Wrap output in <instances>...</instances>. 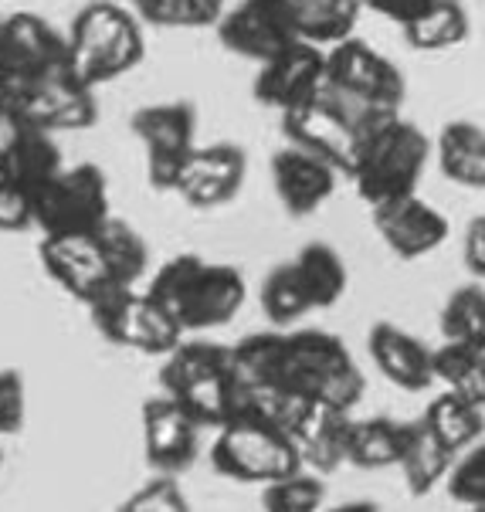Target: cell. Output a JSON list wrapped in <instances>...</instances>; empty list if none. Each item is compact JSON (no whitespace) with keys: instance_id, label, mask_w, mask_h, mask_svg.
I'll use <instances>...</instances> for the list:
<instances>
[{"instance_id":"1","label":"cell","mask_w":485,"mask_h":512,"mask_svg":"<svg viewBox=\"0 0 485 512\" xmlns=\"http://www.w3.org/2000/svg\"><path fill=\"white\" fill-rule=\"evenodd\" d=\"M435 143L401 112L374 109L360 129V146L353 156L350 180L360 201L377 211L394 201L418 194V184L431 163Z\"/></svg>"},{"instance_id":"2","label":"cell","mask_w":485,"mask_h":512,"mask_svg":"<svg viewBox=\"0 0 485 512\" xmlns=\"http://www.w3.org/2000/svg\"><path fill=\"white\" fill-rule=\"evenodd\" d=\"M146 292L173 316L184 333H207L228 326L248 299V282L241 268L184 251L153 272Z\"/></svg>"},{"instance_id":"3","label":"cell","mask_w":485,"mask_h":512,"mask_svg":"<svg viewBox=\"0 0 485 512\" xmlns=\"http://www.w3.org/2000/svg\"><path fill=\"white\" fill-rule=\"evenodd\" d=\"M160 387L170 394L201 428L221 431L241 411V380L235 373L231 346L184 340L163 357Z\"/></svg>"},{"instance_id":"4","label":"cell","mask_w":485,"mask_h":512,"mask_svg":"<svg viewBox=\"0 0 485 512\" xmlns=\"http://www.w3.org/2000/svg\"><path fill=\"white\" fill-rule=\"evenodd\" d=\"M68 38V72L89 89L116 82L146 58L143 21L116 0H89L72 17Z\"/></svg>"},{"instance_id":"5","label":"cell","mask_w":485,"mask_h":512,"mask_svg":"<svg viewBox=\"0 0 485 512\" xmlns=\"http://www.w3.org/2000/svg\"><path fill=\"white\" fill-rule=\"evenodd\" d=\"M279 390L353 411L363 394V373L340 336L326 329H282Z\"/></svg>"},{"instance_id":"6","label":"cell","mask_w":485,"mask_h":512,"mask_svg":"<svg viewBox=\"0 0 485 512\" xmlns=\"http://www.w3.org/2000/svg\"><path fill=\"white\" fill-rule=\"evenodd\" d=\"M211 465L224 479L262 489L306 468L296 438L258 418H235L224 424L211 445Z\"/></svg>"},{"instance_id":"7","label":"cell","mask_w":485,"mask_h":512,"mask_svg":"<svg viewBox=\"0 0 485 512\" xmlns=\"http://www.w3.org/2000/svg\"><path fill=\"white\" fill-rule=\"evenodd\" d=\"M0 116L7 126H34L45 133L89 129L99 119L95 89L82 85L65 68L38 78H28L11 89H0Z\"/></svg>"},{"instance_id":"8","label":"cell","mask_w":485,"mask_h":512,"mask_svg":"<svg viewBox=\"0 0 485 512\" xmlns=\"http://www.w3.org/2000/svg\"><path fill=\"white\" fill-rule=\"evenodd\" d=\"M85 309H89L92 326L112 346L143 353V357H170L187 336L146 289L119 285V289L99 295Z\"/></svg>"},{"instance_id":"9","label":"cell","mask_w":485,"mask_h":512,"mask_svg":"<svg viewBox=\"0 0 485 512\" xmlns=\"http://www.w3.org/2000/svg\"><path fill=\"white\" fill-rule=\"evenodd\" d=\"M109 218V180L95 163L65 167L34 197V228L41 238L95 234Z\"/></svg>"},{"instance_id":"10","label":"cell","mask_w":485,"mask_h":512,"mask_svg":"<svg viewBox=\"0 0 485 512\" xmlns=\"http://www.w3.org/2000/svg\"><path fill=\"white\" fill-rule=\"evenodd\" d=\"M370 112L374 109H363L357 102L336 95L326 85L316 99L306 102V106L285 112L282 136H285V143L323 156V160L333 163L343 177H350L353 156H357V146H360V129L367 123Z\"/></svg>"},{"instance_id":"11","label":"cell","mask_w":485,"mask_h":512,"mask_svg":"<svg viewBox=\"0 0 485 512\" xmlns=\"http://www.w3.org/2000/svg\"><path fill=\"white\" fill-rule=\"evenodd\" d=\"M129 129L143 146L146 184L160 194H173L190 153L197 150V109L190 102H153L133 112Z\"/></svg>"},{"instance_id":"12","label":"cell","mask_w":485,"mask_h":512,"mask_svg":"<svg viewBox=\"0 0 485 512\" xmlns=\"http://www.w3.org/2000/svg\"><path fill=\"white\" fill-rule=\"evenodd\" d=\"M326 85L363 109L387 112H401L407 95L401 68L357 34L326 48Z\"/></svg>"},{"instance_id":"13","label":"cell","mask_w":485,"mask_h":512,"mask_svg":"<svg viewBox=\"0 0 485 512\" xmlns=\"http://www.w3.org/2000/svg\"><path fill=\"white\" fill-rule=\"evenodd\" d=\"M68 65V38L31 11L4 14L0 24V89Z\"/></svg>"},{"instance_id":"14","label":"cell","mask_w":485,"mask_h":512,"mask_svg":"<svg viewBox=\"0 0 485 512\" xmlns=\"http://www.w3.org/2000/svg\"><path fill=\"white\" fill-rule=\"evenodd\" d=\"M41 268L51 275V282L82 306H92L99 295L119 289L106 248L95 234H72V238H41L38 245Z\"/></svg>"},{"instance_id":"15","label":"cell","mask_w":485,"mask_h":512,"mask_svg":"<svg viewBox=\"0 0 485 512\" xmlns=\"http://www.w3.org/2000/svg\"><path fill=\"white\" fill-rule=\"evenodd\" d=\"M326 89V48L299 41L289 51L275 55L272 62L258 65V75L251 82V95L258 106L275 109L279 116L306 106Z\"/></svg>"},{"instance_id":"16","label":"cell","mask_w":485,"mask_h":512,"mask_svg":"<svg viewBox=\"0 0 485 512\" xmlns=\"http://www.w3.org/2000/svg\"><path fill=\"white\" fill-rule=\"evenodd\" d=\"M140 431L143 458L157 475H180L197 462L204 428L170 394H157L143 401Z\"/></svg>"},{"instance_id":"17","label":"cell","mask_w":485,"mask_h":512,"mask_svg":"<svg viewBox=\"0 0 485 512\" xmlns=\"http://www.w3.org/2000/svg\"><path fill=\"white\" fill-rule=\"evenodd\" d=\"M214 28H218V41L224 51L248 58L255 65L272 62L275 55L299 45L296 31L285 21L282 7L275 0H241V4L221 14Z\"/></svg>"},{"instance_id":"18","label":"cell","mask_w":485,"mask_h":512,"mask_svg":"<svg viewBox=\"0 0 485 512\" xmlns=\"http://www.w3.org/2000/svg\"><path fill=\"white\" fill-rule=\"evenodd\" d=\"M248 177V156L238 143H207L190 153L173 194L194 211H214L241 194Z\"/></svg>"},{"instance_id":"19","label":"cell","mask_w":485,"mask_h":512,"mask_svg":"<svg viewBox=\"0 0 485 512\" xmlns=\"http://www.w3.org/2000/svg\"><path fill=\"white\" fill-rule=\"evenodd\" d=\"M268 173H272L275 197H279L282 211L289 214V218H313L316 211H323L343 177V173L336 170L333 163H326L323 156L302 150V146H292V143H285L282 150L272 153Z\"/></svg>"},{"instance_id":"20","label":"cell","mask_w":485,"mask_h":512,"mask_svg":"<svg viewBox=\"0 0 485 512\" xmlns=\"http://www.w3.org/2000/svg\"><path fill=\"white\" fill-rule=\"evenodd\" d=\"M370 218H374V228L387 251L401 262H418V258L435 255L452 234V224H448L445 214L418 194L377 207V211H370Z\"/></svg>"},{"instance_id":"21","label":"cell","mask_w":485,"mask_h":512,"mask_svg":"<svg viewBox=\"0 0 485 512\" xmlns=\"http://www.w3.org/2000/svg\"><path fill=\"white\" fill-rule=\"evenodd\" d=\"M367 350L380 377L401 390H424L435 384V350L394 323H377L367 333Z\"/></svg>"},{"instance_id":"22","label":"cell","mask_w":485,"mask_h":512,"mask_svg":"<svg viewBox=\"0 0 485 512\" xmlns=\"http://www.w3.org/2000/svg\"><path fill=\"white\" fill-rule=\"evenodd\" d=\"M0 156H4L14 184H21L31 197H38L41 187L65 170L55 133L34 126H7V133L0 136Z\"/></svg>"},{"instance_id":"23","label":"cell","mask_w":485,"mask_h":512,"mask_svg":"<svg viewBox=\"0 0 485 512\" xmlns=\"http://www.w3.org/2000/svg\"><path fill=\"white\" fill-rule=\"evenodd\" d=\"M350 428H353L350 411H340V407H329V404L309 407V414L302 418L296 435H292L299 445L306 472H316V475L336 472V468L346 462Z\"/></svg>"},{"instance_id":"24","label":"cell","mask_w":485,"mask_h":512,"mask_svg":"<svg viewBox=\"0 0 485 512\" xmlns=\"http://www.w3.org/2000/svg\"><path fill=\"white\" fill-rule=\"evenodd\" d=\"M275 4L282 7L296 38L319 48H333L353 38L363 14L360 0H275Z\"/></svg>"},{"instance_id":"25","label":"cell","mask_w":485,"mask_h":512,"mask_svg":"<svg viewBox=\"0 0 485 512\" xmlns=\"http://www.w3.org/2000/svg\"><path fill=\"white\" fill-rule=\"evenodd\" d=\"M435 160L448 184L485 190V129L469 119H452L435 140Z\"/></svg>"},{"instance_id":"26","label":"cell","mask_w":485,"mask_h":512,"mask_svg":"<svg viewBox=\"0 0 485 512\" xmlns=\"http://www.w3.org/2000/svg\"><path fill=\"white\" fill-rule=\"evenodd\" d=\"M401 31L407 48L424 51V55H441V51H452L469 41L472 17L462 0H431Z\"/></svg>"},{"instance_id":"27","label":"cell","mask_w":485,"mask_h":512,"mask_svg":"<svg viewBox=\"0 0 485 512\" xmlns=\"http://www.w3.org/2000/svg\"><path fill=\"white\" fill-rule=\"evenodd\" d=\"M397 468H401L411 496H428L435 485L448 482V475L455 468V455L418 418V421H407V445Z\"/></svg>"},{"instance_id":"28","label":"cell","mask_w":485,"mask_h":512,"mask_svg":"<svg viewBox=\"0 0 485 512\" xmlns=\"http://www.w3.org/2000/svg\"><path fill=\"white\" fill-rule=\"evenodd\" d=\"M421 421L428 424L431 435H435L441 445L458 458L462 451H469L475 441L482 438L485 407L465 401V397L452 394V390H445V394H438L435 401L424 407Z\"/></svg>"},{"instance_id":"29","label":"cell","mask_w":485,"mask_h":512,"mask_svg":"<svg viewBox=\"0 0 485 512\" xmlns=\"http://www.w3.org/2000/svg\"><path fill=\"white\" fill-rule=\"evenodd\" d=\"M302 285H306L309 299H313V309H329L346 295V285H350V272H346L343 255L326 241H309L296 251L292 258Z\"/></svg>"},{"instance_id":"30","label":"cell","mask_w":485,"mask_h":512,"mask_svg":"<svg viewBox=\"0 0 485 512\" xmlns=\"http://www.w3.org/2000/svg\"><path fill=\"white\" fill-rule=\"evenodd\" d=\"M407 445V421L394 418H370V421H353L350 428V448H346V465L367 468H397L401 465Z\"/></svg>"},{"instance_id":"31","label":"cell","mask_w":485,"mask_h":512,"mask_svg":"<svg viewBox=\"0 0 485 512\" xmlns=\"http://www.w3.org/2000/svg\"><path fill=\"white\" fill-rule=\"evenodd\" d=\"M99 241H102V248H106V258L112 265L116 282L136 289V285L146 279V272H150V245H146L143 234L129 221L112 214L99 228Z\"/></svg>"},{"instance_id":"32","label":"cell","mask_w":485,"mask_h":512,"mask_svg":"<svg viewBox=\"0 0 485 512\" xmlns=\"http://www.w3.org/2000/svg\"><path fill=\"white\" fill-rule=\"evenodd\" d=\"M258 302H262V312L275 329H289L292 323H299L306 312H313V299H309V292H306V285H302L292 258L282 265H275L272 272L265 275Z\"/></svg>"},{"instance_id":"33","label":"cell","mask_w":485,"mask_h":512,"mask_svg":"<svg viewBox=\"0 0 485 512\" xmlns=\"http://www.w3.org/2000/svg\"><path fill=\"white\" fill-rule=\"evenodd\" d=\"M441 336L445 343L485 350V285L472 282L448 295L441 306Z\"/></svg>"},{"instance_id":"34","label":"cell","mask_w":485,"mask_h":512,"mask_svg":"<svg viewBox=\"0 0 485 512\" xmlns=\"http://www.w3.org/2000/svg\"><path fill=\"white\" fill-rule=\"evenodd\" d=\"M435 380H441L445 390H452V394L485 407V363H482V350H475V346H462V343L438 346Z\"/></svg>"},{"instance_id":"35","label":"cell","mask_w":485,"mask_h":512,"mask_svg":"<svg viewBox=\"0 0 485 512\" xmlns=\"http://www.w3.org/2000/svg\"><path fill=\"white\" fill-rule=\"evenodd\" d=\"M323 502H326V485L316 472H306V468L262 489L265 512H323L326 509Z\"/></svg>"},{"instance_id":"36","label":"cell","mask_w":485,"mask_h":512,"mask_svg":"<svg viewBox=\"0 0 485 512\" xmlns=\"http://www.w3.org/2000/svg\"><path fill=\"white\" fill-rule=\"evenodd\" d=\"M116 512H194L177 475H153L119 502Z\"/></svg>"},{"instance_id":"37","label":"cell","mask_w":485,"mask_h":512,"mask_svg":"<svg viewBox=\"0 0 485 512\" xmlns=\"http://www.w3.org/2000/svg\"><path fill=\"white\" fill-rule=\"evenodd\" d=\"M126 7L153 28H207V17L190 0H126Z\"/></svg>"},{"instance_id":"38","label":"cell","mask_w":485,"mask_h":512,"mask_svg":"<svg viewBox=\"0 0 485 512\" xmlns=\"http://www.w3.org/2000/svg\"><path fill=\"white\" fill-rule=\"evenodd\" d=\"M448 492L469 509H485V441L479 448L465 451L462 462H455L452 475H448Z\"/></svg>"},{"instance_id":"39","label":"cell","mask_w":485,"mask_h":512,"mask_svg":"<svg viewBox=\"0 0 485 512\" xmlns=\"http://www.w3.org/2000/svg\"><path fill=\"white\" fill-rule=\"evenodd\" d=\"M34 228V197L21 184H14L4 156H0V231Z\"/></svg>"},{"instance_id":"40","label":"cell","mask_w":485,"mask_h":512,"mask_svg":"<svg viewBox=\"0 0 485 512\" xmlns=\"http://www.w3.org/2000/svg\"><path fill=\"white\" fill-rule=\"evenodd\" d=\"M28 421V387L21 370H0V438H14Z\"/></svg>"},{"instance_id":"41","label":"cell","mask_w":485,"mask_h":512,"mask_svg":"<svg viewBox=\"0 0 485 512\" xmlns=\"http://www.w3.org/2000/svg\"><path fill=\"white\" fill-rule=\"evenodd\" d=\"M462 258H465V268H469L475 279L485 282V214H479V218L469 224V231H465Z\"/></svg>"},{"instance_id":"42","label":"cell","mask_w":485,"mask_h":512,"mask_svg":"<svg viewBox=\"0 0 485 512\" xmlns=\"http://www.w3.org/2000/svg\"><path fill=\"white\" fill-rule=\"evenodd\" d=\"M360 4H363V11L380 14V17H387V21H394L397 28H404L414 14L431 4V0H360Z\"/></svg>"},{"instance_id":"43","label":"cell","mask_w":485,"mask_h":512,"mask_svg":"<svg viewBox=\"0 0 485 512\" xmlns=\"http://www.w3.org/2000/svg\"><path fill=\"white\" fill-rule=\"evenodd\" d=\"M323 512H380L374 502H343V506H333V509H323Z\"/></svg>"},{"instance_id":"44","label":"cell","mask_w":485,"mask_h":512,"mask_svg":"<svg viewBox=\"0 0 485 512\" xmlns=\"http://www.w3.org/2000/svg\"><path fill=\"white\" fill-rule=\"evenodd\" d=\"M0 468H4V451H0Z\"/></svg>"},{"instance_id":"45","label":"cell","mask_w":485,"mask_h":512,"mask_svg":"<svg viewBox=\"0 0 485 512\" xmlns=\"http://www.w3.org/2000/svg\"><path fill=\"white\" fill-rule=\"evenodd\" d=\"M0 126H7V123H4V116H0Z\"/></svg>"},{"instance_id":"46","label":"cell","mask_w":485,"mask_h":512,"mask_svg":"<svg viewBox=\"0 0 485 512\" xmlns=\"http://www.w3.org/2000/svg\"><path fill=\"white\" fill-rule=\"evenodd\" d=\"M0 24H4V14H0Z\"/></svg>"},{"instance_id":"47","label":"cell","mask_w":485,"mask_h":512,"mask_svg":"<svg viewBox=\"0 0 485 512\" xmlns=\"http://www.w3.org/2000/svg\"><path fill=\"white\" fill-rule=\"evenodd\" d=\"M482 363H485V350H482Z\"/></svg>"},{"instance_id":"48","label":"cell","mask_w":485,"mask_h":512,"mask_svg":"<svg viewBox=\"0 0 485 512\" xmlns=\"http://www.w3.org/2000/svg\"><path fill=\"white\" fill-rule=\"evenodd\" d=\"M472 512H485V509H472Z\"/></svg>"}]
</instances>
